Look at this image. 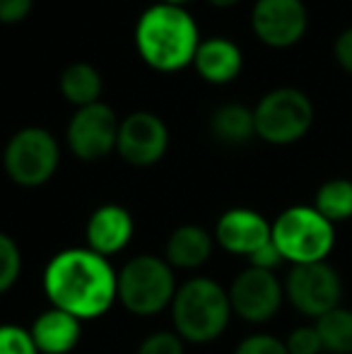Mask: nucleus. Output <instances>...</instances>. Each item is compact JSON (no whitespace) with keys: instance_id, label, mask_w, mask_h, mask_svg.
<instances>
[{"instance_id":"nucleus-20","label":"nucleus","mask_w":352,"mask_h":354,"mask_svg":"<svg viewBox=\"0 0 352 354\" xmlns=\"http://www.w3.org/2000/svg\"><path fill=\"white\" fill-rule=\"evenodd\" d=\"M324 352L352 354V308L338 306L314 321Z\"/></svg>"},{"instance_id":"nucleus-25","label":"nucleus","mask_w":352,"mask_h":354,"mask_svg":"<svg viewBox=\"0 0 352 354\" xmlns=\"http://www.w3.org/2000/svg\"><path fill=\"white\" fill-rule=\"evenodd\" d=\"M234 354H290V352H287L285 340H280V337L268 335V333H254V335H246L237 345Z\"/></svg>"},{"instance_id":"nucleus-2","label":"nucleus","mask_w":352,"mask_h":354,"mask_svg":"<svg viewBox=\"0 0 352 354\" xmlns=\"http://www.w3.org/2000/svg\"><path fill=\"white\" fill-rule=\"evenodd\" d=\"M136 46L142 61L155 71H183L193 66L201 46L198 24L183 8L167 3L150 5L136 22Z\"/></svg>"},{"instance_id":"nucleus-13","label":"nucleus","mask_w":352,"mask_h":354,"mask_svg":"<svg viewBox=\"0 0 352 354\" xmlns=\"http://www.w3.org/2000/svg\"><path fill=\"white\" fill-rule=\"evenodd\" d=\"M212 236L227 253L249 258L270 241V222L249 207H232L217 219Z\"/></svg>"},{"instance_id":"nucleus-8","label":"nucleus","mask_w":352,"mask_h":354,"mask_svg":"<svg viewBox=\"0 0 352 354\" xmlns=\"http://www.w3.org/2000/svg\"><path fill=\"white\" fill-rule=\"evenodd\" d=\"M285 299L306 318H321L340 306L343 280L331 263L292 266L285 277Z\"/></svg>"},{"instance_id":"nucleus-1","label":"nucleus","mask_w":352,"mask_h":354,"mask_svg":"<svg viewBox=\"0 0 352 354\" xmlns=\"http://www.w3.org/2000/svg\"><path fill=\"white\" fill-rule=\"evenodd\" d=\"M118 270L111 261L92 248L58 251L44 268V294L53 308L75 316L77 321L99 318L118 301Z\"/></svg>"},{"instance_id":"nucleus-19","label":"nucleus","mask_w":352,"mask_h":354,"mask_svg":"<svg viewBox=\"0 0 352 354\" xmlns=\"http://www.w3.org/2000/svg\"><path fill=\"white\" fill-rule=\"evenodd\" d=\"M58 84H61L63 97L77 109L97 104L104 89L102 75H99V71L94 66H89V63H71V66L61 73Z\"/></svg>"},{"instance_id":"nucleus-29","label":"nucleus","mask_w":352,"mask_h":354,"mask_svg":"<svg viewBox=\"0 0 352 354\" xmlns=\"http://www.w3.org/2000/svg\"><path fill=\"white\" fill-rule=\"evenodd\" d=\"M333 56L345 73L352 75V27L343 29L333 44Z\"/></svg>"},{"instance_id":"nucleus-27","label":"nucleus","mask_w":352,"mask_h":354,"mask_svg":"<svg viewBox=\"0 0 352 354\" xmlns=\"http://www.w3.org/2000/svg\"><path fill=\"white\" fill-rule=\"evenodd\" d=\"M282 256L280 251H277V246L272 243V239L266 243V246H261L259 251L254 253V256H249V266L251 268H259V270H270L275 272L277 266H282Z\"/></svg>"},{"instance_id":"nucleus-6","label":"nucleus","mask_w":352,"mask_h":354,"mask_svg":"<svg viewBox=\"0 0 352 354\" xmlns=\"http://www.w3.org/2000/svg\"><path fill=\"white\" fill-rule=\"evenodd\" d=\"M256 136L270 145H292L309 133L314 123V104L302 89L277 87L268 92L254 109Z\"/></svg>"},{"instance_id":"nucleus-23","label":"nucleus","mask_w":352,"mask_h":354,"mask_svg":"<svg viewBox=\"0 0 352 354\" xmlns=\"http://www.w3.org/2000/svg\"><path fill=\"white\" fill-rule=\"evenodd\" d=\"M0 354H39L32 333L15 323L0 326Z\"/></svg>"},{"instance_id":"nucleus-21","label":"nucleus","mask_w":352,"mask_h":354,"mask_svg":"<svg viewBox=\"0 0 352 354\" xmlns=\"http://www.w3.org/2000/svg\"><path fill=\"white\" fill-rule=\"evenodd\" d=\"M314 207L331 224L348 222L352 217V181L350 178H331L321 183L314 198Z\"/></svg>"},{"instance_id":"nucleus-12","label":"nucleus","mask_w":352,"mask_h":354,"mask_svg":"<svg viewBox=\"0 0 352 354\" xmlns=\"http://www.w3.org/2000/svg\"><path fill=\"white\" fill-rule=\"evenodd\" d=\"M169 147V131L157 113L133 111L118 128L116 152L133 167H152Z\"/></svg>"},{"instance_id":"nucleus-7","label":"nucleus","mask_w":352,"mask_h":354,"mask_svg":"<svg viewBox=\"0 0 352 354\" xmlns=\"http://www.w3.org/2000/svg\"><path fill=\"white\" fill-rule=\"evenodd\" d=\"M61 162V147L58 140L46 128L29 126L17 131L5 145L3 167L5 174L17 186L37 188L51 181Z\"/></svg>"},{"instance_id":"nucleus-3","label":"nucleus","mask_w":352,"mask_h":354,"mask_svg":"<svg viewBox=\"0 0 352 354\" xmlns=\"http://www.w3.org/2000/svg\"><path fill=\"white\" fill-rule=\"evenodd\" d=\"M230 294L212 277H191L176 289L172 301L174 333L183 342L205 345L212 342L230 326Z\"/></svg>"},{"instance_id":"nucleus-17","label":"nucleus","mask_w":352,"mask_h":354,"mask_svg":"<svg viewBox=\"0 0 352 354\" xmlns=\"http://www.w3.org/2000/svg\"><path fill=\"white\" fill-rule=\"evenodd\" d=\"M193 68L198 71L205 82L227 84L241 73L244 68V56L241 48L234 41L222 37H212L207 41H201L193 58Z\"/></svg>"},{"instance_id":"nucleus-30","label":"nucleus","mask_w":352,"mask_h":354,"mask_svg":"<svg viewBox=\"0 0 352 354\" xmlns=\"http://www.w3.org/2000/svg\"><path fill=\"white\" fill-rule=\"evenodd\" d=\"M207 3L217 5V8H232V5H237L239 0H207Z\"/></svg>"},{"instance_id":"nucleus-22","label":"nucleus","mask_w":352,"mask_h":354,"mask_svg":"<svg viewBox=\"0 0 352 354\" xmlns=\"http://www.w3.org/2000/svg\"><path fill=\"white\" fill-rule=\"evenodd\" d=\"M22 275V251L10 234L0 232V294L10 292Z\"/></svg>"},{"instance_id":"nucleus-4","label":"nucleus","mask_w":352,"mask_h":354,"mask_svg":"<svg viewBox=\"0 0 352 354\" xmlns=\"http://www.w3.org/2000/svg\"><path fill=\"white\" fill-rule=\"evenodd\" d=\"M270 239L285 263H324L335 246V224L314 205H292L270 224Z\"/></svg>"},{"instance_id":"nucleus-18","label":"nucleus","mask_w":352,"mask_h":354,"mask_svg":"<svg viewBox=\"0 0 352 354\" xmlns=\"http://www.w3.org/2000/svg\"><path fill=\"white\" fill-rule=\"evenodd\" d=\"M212 136L225 145H244L256 136L254 109L244 104H222L210 118Z\"/></svg>"},{"instance_id":"nucleus-26","label":"nucleus","mask_w":352,"mask_h":354,"mask_svg":"<svg viewBox=\"0 0 352 354\" xmlns=\"http://www.w3.org/2000/svg\"><path fill=\"white\" fill-rule=\"evenodd\" d=\"M136 354H183V340L172 330H157L138 345Z\"/></svg>"},{"instance_id":"nucleus-24","label":"nucleus","mask_w":352,"mask_h":354,"mask_svg":"<svg viewBox=\"0 0 352 354\" xmlns=\"http://www.w3.org/2000/svg\"><path fill=\"white\" fill-rule=\"evenodd\" d=\"M287 352L290 354H321L324 345H321V337L316 326H297L295 330L287 335L285 340Z\"/></svg>"},{"instance_id":"nucleus-11","label":"nucleus","mask_w":352,"mask_h":354,"mask_svg":"<svg viewBox=\"0 0 352 354\" xmlns=\"http://www.w3.org/2000/svg\"><path fill=\"white\" fill-rule=\"evenodd\" d=\"M251 27L268 46H295L309 27L306 5L302 0H256L251 10Z\"/></svg>"},{"instance_id":"nucleus-28","label":"nucleus","mask_w":352,"mask_h":354,"mask_svg":"<svg viewBox=\"0 0 352 354\" xmlns=\"http://www.w3.org/2000/svg\"><path fill=\"white\" fill-rule=\"evenodd\" d=\"M34 0H0V22L17 24L32 12Z\"/></svg>"},{"instance_id":"nucleus-14","label":"nucleus","mask_w":352,"mask_h":354,"mask_svg":"<svg viewBox=\"0 0 352 354\" xmlns=\"http://www.w3.org/2000/svg\"><path fill=\"white\" fill-rule=\"evenodd\" d=\"M133 232H136L133 214L123 205L109 203V205L97 207L89 214L85 227L87 248H92L94 253L104 258H111L131 243Z\"/></svg>"},{"instance_id":"nucleus-5","label":"nucleus","mask_w":352,"mask_h":354,"mask_svg":"<svg viewBox=\"0 0 352 354\" xmlns=\"http://www.w3.org/2000/svg\"><path fill=\"white\" fill-rule=\"evenodd\" d=\"M118 301L128 313L150 318L172 308L176 297L174 268L160 256H133L118 270Z\"/></svg>"},{"instance_id":"nucleus-16","label":"nucleus","mask_w":352,"mask_h":354,"mask_svg":"<svg viewBox=\"0 0 352 354\" xmlns=\"http://www.w3.org/2000/svg\"><path fill=\"white\" fill-rule=\"evenodd\" d=\"M215 236L201 224H181L165 243V261L178 270H198L212 258Z\"/></svg>"},{"instance_id":"nucleus-31","label":"nucleus","mask_w":352,"mask_h":354,"mask_svg":"<svg viewBox=\"0 0 352 354\" xmlns=\"http://www.w3.org/2000/svg\"><path fill=\"white\" fill-rule=\"evenodd\" d=\"M162 3H167V5H176V8H183V5H186L188 0H162Z\"/></svg>"},{"instance_id":"nucleus-9","label":"nucleus","mask_w":352,"mask_h":354,"mask_svg":"<svg viewBox=\"0 0 352 354\" xmlns=\"http://www.w3.org/2000/svg\"><path fill=\"white\" fill-rule=\"evenodd\" d=\"M227 294H230L234 316H239L246 323L261 326L277 316L282 301H285V284L275 272L249 266L232 280Z\"/></svg>"},{"instance_id":"nucleus-10","label":"nucleus","mask_w":352,"mask_h":354,"mask_svg":"<svg viewBox=\"0 0 352 354\" xmlns=\"http://www.w3.org/2000/svg\"><path fill=\"white\" fill-rule=\"evenodd\" d=\"M118 128L121 121L111 106L104 102L89 104L77 109L68 123V147L82 162H99L116 149Z\"/></svg>"},{"instance_id":"nucleus-15","label":"nucleus","mask_w":352,"mask_h":354,"mask_svg":"<svg viewBox=\"0 0 352 354\" xmlns=\"http://www.w3.org/2000/svg\"><path fill=\"white\" fill-rule=\"evenodd\" d=\"M29 333L39 354H71L82 337V321L51 306L39 313Z\"/></svg>"}]
</instances>
